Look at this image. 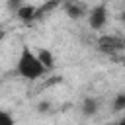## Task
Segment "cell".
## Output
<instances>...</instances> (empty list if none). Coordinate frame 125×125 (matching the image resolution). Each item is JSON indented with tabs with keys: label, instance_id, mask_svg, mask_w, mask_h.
<instances>
[{
	"label": "cell",
	"instance_id": "1",
	"mask_svg": "<svg viewBox=\"0 0 125 125\" xmlns=\"http://www.w3.org/2000/svg\"><path fill=\"white\" fill-rule=\"evenodd\" d=\"M16 68H18V74L21 78H25V80H37L39 76H43L47 72V68L41 64V61L37 59V55L29 47H21Z\"/></svg>",
	"mask_w": 125,
	"mask_h": 125
},
{
	"label": "cell",
	"instance_id": "2",
	"mask_svg": "<svg viewBox=\"0 0 125 125\" xmlns=\"http://www.w3.org/2000/svg\"><path fill=\"white\" fill-rule=\"evenodd\" d=\"M105 21H107V8H105L104 4L94 6V10H92L90 16H88V23H90V27L96 29V31H100V29L105 25Z\"/></svg>",
	"mask_w": 125,
	"mask_h": 125
},
{
	"label": "cell",
	"instance_id": "3",
	"mask_svg": "<svg viewBox=\"0 0 125 125\" xmlns=\"http://www.w3.org/2000/svg\"><path fill=\"white\" fill-rule=\"evenodd\" d=\"M98 45L104 53H115V51L125 49V39H121L117 35H104V37H100Z\"/></svg>",
	"mask_w": 125,
	"mask_h": 125
},
{
	"label": "cell",
	"instance_id": "4",
	"mask_svg": "<svg viewBox=\"0 0 125 125\" xmlns=\"http://www.w3.org/2000/svg\"><path fill=\"white\" fill-rule=\"evenodd\" d=\"M16 16L20 18V20H23V21H31L33 18H37V10L33 8V6H18V12H16Z\"/></svg>",
	"mask_w": 125,
	"mask_h": 125
},
{
	"label": "cell",
	"instance_id": "5",
	"mask_svg": "<svg viewBox=\"0 0 125 125\" xmlns=\"http://www.w3.org/2000/svg\"><path fill=\"white\" fill-rule=\"evenodd\" d=\"M37 59L41 61V64H43L47 70L55 66V59H53V53H51V51H47V49H41V51L37 53Z\"/></svg>",
	"mask_w": 125,
	"mask_h": 125
},
{
	"label": "cell",
	"instance_id": "6",
	"mask_svg": "<svg viewBox=\"0 0 125 125\" xmlns=\"http://www.w3.org/2000/svg\"><path fill=\"white\" fill-rule=\"evenodd\" d=\"M96 111H98V100L86 98L84 104H82V113H84V115H94Z\"/></svg>",
	"mask_w": 125,
	"mask_h": 125
},
{
	"label": "cell",
	"instance_id": "7",
	"mask_svg": "<svg viewBox=\"0 0 125 125\" xmlns=\"http://www.w3.org/2000/svg\"><path fill=\"white\" fill-rule=\"evenodd\" d=\"M66 12L70 18H80L82 12H84V6H78V4H66Z\"/></svg>",
	"mask_w": 125,
	"mask_h": 125
},
{
	"label": "cell",
	"instance_id": "8",
	"mask_svg": "<svg viewBox=\"0 0 125 125\" xmlns=\"http://www.w3.org/2000/svg\"><path fill=\"white\" fill-rule=\"evenodd\" d=\"M111 109H113V111H123V109H125V94H117V98L113 100Z\"/></svg>",
	"mask_w": 125,
	"mask_h": 125
},
{
	"label": "cell",
	"instance_id": "9",
	"mask_svg": "<svg viewBox=\"0 0 125 125\" xmlns=\"http://www.w3.org/2000/svg\"><path fill=\"white\" fill-rule=\"evenodd\" d=\"M0 125H14L12 115L8 111H4V109H0Z\"/></svg>",
	"mask_w": 125,
	"mask_h": 125
},
{
	"label": "cell",
	"instance_id": "10",
	"mask_svg": "<svg viewBox=\"0 0 125 125\" xmlns=\"http://www.w3.org/2000/svg\"><path fill=\"white\" fill-rule=\"evenodd\" d=\"M121 21H123V23H125V12H123V14H121Z\"/></svg>",
	"mask_w": 125,
	"mask_h": 125
},
{
	"label": "cell",
	"instance_id": "11",
	"mask_svg": "<svg viewBox=\"0 0 125 125\" xmlns=\"http://www.w3.org/2000/svg\"><path fill=\"white\" fill-rule=\"evenodd\" d=\"M117 125H125V119H121V121H119V123H117Z\"/></svg>",
	"mask_w": 125,
	"mask_h": 125
},
{
	"label": "cell",
	"instance_id": "12",
	"mask_svg": "<svg viewBox=\"0 0 125 125\" xmlns=\"http://www.w3.org/2000/svg\"><path fill=\"white\" fill-rule=\"evenodd\" d=\"M123 119H125V117H123Z\"/></svg>",
	"mask_w": 125,
	"mask_h": 125
}]
</instances>
